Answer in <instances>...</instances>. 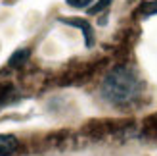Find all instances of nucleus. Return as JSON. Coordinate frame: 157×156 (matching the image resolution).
<instances>
[{"mask_svg":"<svg viewBox=\"0 0 157 156\" xmlns=\"http://www.w3.org/2000/svg\"><path fill=\"white\" fill-rule=\"evenodd\" d=\"M140 81L134 72L128 68H115L109 73L104 85H101V95L113 104H127L138 95Z\"/></svg>","mask_w":157,"mask_h":156,"instance_id":"obj_1","label":"nucleus"},{"mask_svg":"<svg viewBox=\"0 0 157 156\" xmlns=\"http://www.w3.org/2000/svg\"><path fill=\"white\" fill-rule=\"evenodd\" d=\"M61 21L67 23V25H77V27H81L82 33H84L86 46H92V43H94V31H92V27H90L88 21H84V19H61Z\"/></svg>","mask_w":157,"mask_h":156,"instance_id":"obj_2","label":"nucleus"},{"mask_svg":"<svg viewBox=\"0 0 157 156\" xmlns=\"http://www.w3.org/2000/svg\"><path fill=\"white\" fill-rule=\"evenodd\" d=\"M17 150V139L13 135H0V156H12Z\"/></svg>","mask_w":157,"mask_h":156,"instance_id":"obj_3","label":"nucleus"},{"mask_svg":"<svg viewBox=\"0 0 157 156\" xmlns=\"http://www.w3.org/2000/svg\"><path fill=\"white\" fill-rule=\"evenodd\" d=\"M109 4H111V0H100V2H96L94 6L88 8V14H98V12L104 10V8H107Z\"/></svg>","mask_w":157,"mask_h":156,"instance_id":"obj_4","label":"nucleus"},{"mask_svg":"<svg viewBox=\"0 0 157 156\" xmlns=\"http://www.w3.org/2000/svg\"><path fill=\"white\" fill-rule=\"evenodd\" d=\"M27 56H29V50H17V52H15L13 56H12L10 64H12V66H17V64H21L19 60H25Z\"/></svg>","mask_w":157,"mask_h":156,"instance_id":"obj_5","label":"nucleus"},{"mask_svg":"<svg viewBox=\"0 0 157 156\" xmlns=\"http://www.w3.org/2000/svg\"><path fill=\"white\" fill-rule=\"evenodd\" d=\"M92 2L94 0H67V4L73 6V8H88Z\"/></svg>","mask_w":157,"mask_h":156,"instance_id":"obj_6","label":"nucleus"}]
</instances>
